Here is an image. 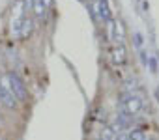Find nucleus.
Segmentation results:
<instances>
[{
	"instance_id": "nucleus-6",
	"label": "nucleus",
	"mask_w": 159,
	"mask_h": 140,
	"mask_svg": "<svg viewBox=\"0 0 159 140\" xmlns=\"http://www.w3.org/2000/svg\"><path fill=\"white\" fill-rule=\"evenodd\" d=\"M112 56H114V62H116V63H122V62L125 60V49H124V45L116 47L114 52H112Z\"/></svg>"
},
{
	"instance_id": "nucleus-1",
	"label": "nucleus",
	"mask_w": 159,
	"mask_h": 140,
	"mask_svg": "<svg viewBox=\"0 0 159 140\" xmlns=\"http://www.w3.org/2000/svg\"><path fill=\"white\" fill-rule=\"evenodd\" d=\"M8 81H10V86H11V94L15 95V99H19V101H26V97H28V92H26V86H25V82L15 75V73H10L8 75Z\"/></svg>"
},
{
	"instance_id": "nucleus-5",
	"label": "nucleus",
	"mask_w": 159,
	"mask_h": 140,
	"mask_svg": "<svg viewBox=\"0 0 159 140\" xmlns=\"http://www.w3.org/2000/svg\"><path fill=\"white\" fill-rule=\"evenodd\" d=\"M127 140H148V136L142 129H133L127 133Z\"/></svg>"
},
{
	"instance_id": "nucleus-3",
	"label": "nucleus",
	"mask_w": 159,
	"mask_h": 140,
	"mask_svg": "<svg viewBox=\"0 0 159 140\" xmlns=\"http://www.w3.org/2000/svg\"><path fill=\"white\" fill-rule=\"evenodd\" d=\"M140 107H142L140 97H129V99L125 101V105H124V108H125L127 114H137V112L140 110Z\"/></svg>"
},
{
	"instance_id": "nucleus-7",
	"label": "nucleus",
	"mask_w": 159,
	"mask_h": 140,
	"mask_svg": "<svg viewBox=\"0 0 159 140\" xmlns=\"http://www.w3.org/2000/svg\"><path fill=\"white\" fill-rule=\"evenodd\" d=\"M32 6H34V13L36 17H43L45 15V4H43V0H32Z\"/></svg>"
},
{
	"instance_id": "nucleus-4",
	"label": "nucleus",
	"mask_w": 159,
	"mask_h": 140,
	"mask_svg": "<svg viewBox=\"0 0 159 140\" xmlns=\"http://www.w3.org/2000/svg\"><path fill=\"white\" fill-rule=\"evenodd\" d=\"M32 28H34V23H32L30 19H23V23H21L19 30H17V32H13V36H15V37H26V36L32 32Z\"/></svg>"
},
{
	"instance_id": "nucleus-8",
	"label": "nucleus",
	"mask_w": 159,
	"mask_h": 140,
	"mask_svg": "<svg viewBox=\"0 0 159 140\" xmlns=\"http://www.w3.org/2000/svg\"><path fill=\"white\" fill-rule=\"evenodd\" d=\"M101 136H103V140H112L116 134H114V131H112L111 127H105V129L101 131Z\"/></svg>"
},
{
	"instance_id": "nucleus-2",
	"label": "nucleus",
	"mask_w": 159,
	"mask_h": 140,
	"mask_svg": "<svg viewBox=\"0 0 159 140\" xmlns=\"http://www.w3.org/2000/svg\"><path fill=\"white\" fill-rule=\"evenodd\" d=\"M0 101H2V105L8 107V108H13L15 107V95L10 90H6L4 86H0Z\"/></svg>"
}]
</instances>
